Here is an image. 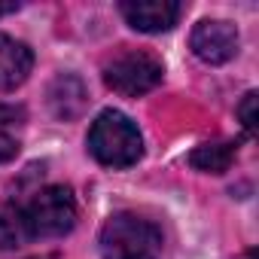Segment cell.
<instances>
[{"label": "cell", "instance_id": "obj_1", "mask_svg": "<svg viewBox=\"0 0 259 259\" xmlns=\"http://www.w3.org/2000/svg\"><path fill=\"white\" fill-rule=\"evenodd\" d=\"M89 153L107 168H132L144 153V141L125 113L104 110L89 128Z\"/></svg>", "mask_w": 259, "mask_h": 259}, {"label": "cell", "instance_id": "obj_2", "mask_svg": "<svg viewBox=\"0 0 259 259\" xmlns=\"http://www.w3.org/2000/svg\"><path fill=\"white\" fill-rule=\"evenodd\" d=\"M162 232L138 213H113L101 229V259H159Z\"/></svg>", "mask_w": 259, "mask_h": 259}, {"label": "cell", "instance_id": "obj_3", "mask_svg": "<svg viewBox=\"0 0 259 259\" xmlns=\"http://www.w3.org/2000/svg\"><path fill=\"white\" fill-rule=\"evenodd\" d=\"M165 76V64L144 49H122L104 64V82L125 98H138L153 92Z\"/></svg>", "mask_w": 259, "mask_h": 259}, {"label": "cell", "instance_id": "obj_4", "mask_svg": "<svg viewBox=\"0 0 259 259\" xmlns=\"http://www.w3.org/2000/svg\"><path fill=\"white\" fill-rule=\"evenodd\" d=\"M25 207V220L31 238H61L76 223V198L67 186H46L37 189Z\"/></svg>", "mask_w": 259, "mask_h": 259}, {"label": "cell", "instance_id": "obj_5", "mask_svg": "<svg viewBox=\"0 0 259 259\" xmlns=\"http://www.w3.org/2000/svg\"><path fill=\"white\" fill-rule=\"evenodd\" d=\"M192 52L207 64H226L238 55V31L229 22L204 19L192 31Z\"/></svg>", "mask_w": 259, "mask_h": 259}, {"label": "cell", "instance_id": "obj_6", "mask_svg": "<svg viewBox=\"0 0 259 259\" xmlns=\"http://www.w3.org/2000/svg\"><path fill=\"white\" fill-rule=\"evenodd\" d=\"M119 13L135 31L144 34H162L171 31L180 19V4L174 0H122Z\"/></svg>", "mask_w": 259, "mask_h": 259}, {"label": "cell", "instance_id": "obj_7", "mask_svg": "<svg viewBox=\"0 0 259 259\" xmlns=\"http://www.w3.org/2000/svg\"><path fill=\"white\" fill-rule=\"evenodd\" d=\"M46 98H49L52 116L61 119V122L79 119V116L85 113V107H89V89H85V82H82L76 73H58V76L52 79Z\"/></svg>", "mask_w": 259, "mask_h": 259}, {"label": "cell", "instance_id": "obj_8", "mask_svg": "<svg viewBox=\"0 0 259 259\" xmlns=\"http://www.w3.org/2000/svg\"><path fill=\"white\" fill-rule=\"evenodd\" d=\"M34 67V52L22 43L13 40L10 34H0V92L19 89Z\"/></svg>", "mask_w": 259, "mask_h": 259}, {"label": "cell", "instance_id": "obj_9", "mask_svg": "<svg viewBox=\"0 0 259 259\" xmlns=\"http://www.w3.org/2000/svg\"><path fill=\"white\" fill-rule=\"evenodd\" d=\"M31 241V229L25 220L22 201H4L0 204V250H16Z\"/></svg>", "mask_w": 259, "mask_h": 259}, {"label": "cell", "instance_id": "obj_10", "mask_svg": "<svg viewBox=\"0 0 259 259\" xmlns=\"http://www.w3.org/2000/svg\"><path fill=\"white\" fill-rule=\"evenodd\" d=\"M235 153L238 147L232 141H213V144H201L198 150H192L189 156V165L195 171H204V174H226L235 162Z\"/></svg>", "mask_w": 259, "mask_h": 259}, {"label": "cell", "instance_id": "obj_11", "mask_svg": "<svg viewBox=\"0 0 259 259\" xmlns=\"http://www.w3.org/2000/svg\"><path fill=\"white\" fill-rule=\"evenodd\" d=\"M25 107L0 104V165L16 159L19 153V132L25 128Z\"/></svg>", "mask_w": 259, "mask_h": 259}, {"label": "cell", "instance_id": "obj_12", "mask_svg": "<svg viewBox=\"0 0 259 259\" xmlns=\"http://www.w3.org/2000/svg\"><path fill=\"white\" fill-rule=\"evenodd\" d=\"M256 104H259V95L256 92H247L238 104V119L241 125L247 128V135H256V128H259V116H256Z\"/></svg>", "mask_w": 259, "mask_h": 259}, {"label": "cell", "instance_id": "obj_13", "mask_svg": "<svg viewBox=\"0 0 259 259\" xmlns=\"http://www.w3.org/2000/svg\"><path fill=\"white\" fill-rule=\"evenodd\" d=\"M16 10H19V4H0V19L10 16V13H16Z\"/></svg>", "mask_w": 259, "mask_h": 259}, {"label": "cell", "instance_id": "obj_14", "mask_svg": "<svg viewBox=\"0 0 259 259\" xmlns=\"http://www.w3.org/2000/svg\"><path fill=\"white\" fill-rule=\"evenodd\" d=\"M235 259H256V250L250 247V250H244V253H241V256H235Z\"/></svg>", "mask_w": 259, "mask_h": 259}, {"label": "cell", "instance_id": "obj_15", "mask_svg": "<svg viewBox=\"0 0 259 259\" xmlns=\"http://www.w3.org/2000/svg\"><path fill=\"white\" fill-rule=\"evenodd\" d=\"M37 259H55V256H37Z\"/></svg>", "mask_w": 259, "mask_h": 259}]
</instances>
